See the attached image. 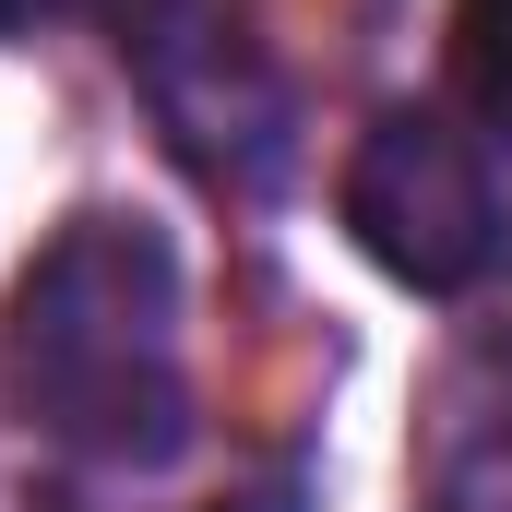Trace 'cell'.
Listing matches in <instances>:
<instances>
[{
	"label": "cell",
	"instance_id": "2",
	"mask_svg": "<svg viewBox=\"0 0 512 512\" xmlns=\"http://www.w3.org/2000/svg\"><path fill=\"white\" fill-rule=\"evenodd\" d=\"M346 227L417 298H465L501 262V191L477 167V143L441 108H382L370 143L346 155Z\"/></svg>",
	"mask_w": 512,
	"mask_h": 512
},
{
	"label": "cell",
	"instance_id": "3",
	"mask_svg": "<svg viewBox=\"0 0 512 512\" xmlns=\"http://www.w3.org/2000/svg\"><path fill=\"white\" fill-rule=\"evenodd\" d=\"M453 84L489 143H512V0H453Z\"/></svg>",
	"mask_w": 512,
	"mask_h": 512
},
{
	"label": "cell",
	"instance_id": "1",
	"mask_svg": "<svg viewBox=\"0 0 512 512\" xmlns=\"http://www.w3.org/2000/svg\"><path fill=\"white\" fill-rule=\"evenodd\" d=\"M0 358L24 405L96 453V465H167L191 441V370H179V251L143 215H72L24 262Z\"/></svg>",
	"mask_w": 512,
	"mask_h": 512
},
{
	"label": "cell",
	"instance_id": "4",
	"mask_svg": "<svg viewBox=\"0 0 512 512\" xmlns=\"http://www.w3.org/2000/svg\"><path fill=\"white\" fill-rule=\"evenodd\" d=\"M48 12H72V0H0V36L12 24H48Z\"/></svg>",
	"mask_w": 512,
	"mask_h": 512
}]
</instances>
